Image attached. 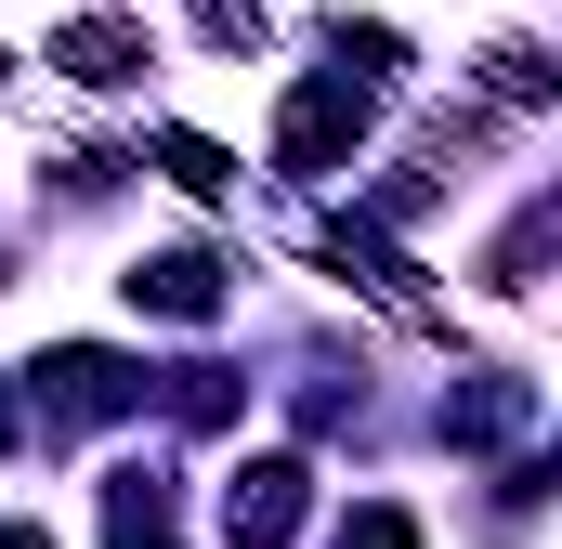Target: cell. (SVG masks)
Wrapping results in <instances>:
<instances>
[{
    "instance_id": "cell-1",
    "label": "cell",
    "mask_w": 562,
    "mask_h": 549,
    "mask_svg": "<svg viewBox=\"0 0 562 549\" xmlns=\"http://www.w3.org/2000/svg\"><path fill=\"white\" fill-rule=\"evenodd\" d=\"M353 144H367V92L327 66V79H301L276 105V170L288 183H327V170H353Z\"/></svg>"
},
{
    "instance_id": "cell-7",
    "label": "cell",
    "mask_w": 562,
    "mask_h": 549,
    "mask_svg": "<svg viewBox=\"0 0 562 549\" xmlns=\"http://www.w3.org/2000/svg\"><path fill=\"white\" fill-rule=\"evenodd\" d=\"M157 170H170L183 197H223V183H236V170H223V144H210V132H157Z\"/></svg>"
},
{
    "instance_id": "cell-8",
    "label": "cell",
    "mask_w": 562,
    "mask_h": 549,
    "mask_svg": "<svg viewBox=\"0 0 562 549\" xmlns=\"http://www.w3.org/2000/svg\"><path fill=\"white\" fill-rule=\"evenodd\" d=\"M550 223H562V210L537 197V210H524V223L497 236V262H484V274H497V288H537V262H550Z\"/></svg>"
},
{
    "instance_id": "cell-3",
    "label": "cell",
    "mask_w": 562,
    "mask_h": 549,
    "mask_svg": "<svg viewBox=\"0 0 562 549\" xmlns=\"http://www.w3.org/2000/svg\"><path fill=\"white\" fill-rule=\"evenodd\" d=\"M53 66L92 79V92H132L144 66H157V40H144L132 13H79V26H53Z\"/></svg>"
},
{
    "instance_id": "cell-12",
    "label": "cell",
    "mask_w": 562,
    "mask_h": 549,
    "mask_svg": "<svg viewBox=\"0 0 562 549\" xmlns=\"http://www.w3.org/2000/svg\"><path fill=\"white\" fill-rule=\"evenodd\" d=\"M119 549H170V524H119Z\"/></svg>"
},
{
    "instance_id": "cell-4",
    "label": "cell",
    "mask_w": 562,
    "mask_h": 549,
    "mask_svg": "<svg viewBox=\"0 0 562 549\" xmlns=\"http://www.w3.org/2000/svg\"><path fill=\"white\" fill-rule=\"evenodd\" d=\"M301 484H314L301 458H249V471L223 484V537H236V549H276L288 524H301Z\"/></svg>"
},
{
    "instance_id": "cell-9",
    "label": "cell",
    "mask_w": 562,
    "mask_h": 549,
    "mask_svg": "<svg viewBox=\"0 0 562 549\" xmlns=\"http://www.w3.org/2000/svg\"><path fill=\"white\" fill-rule=\"evenodd\" d=\"M327 549H419V511H393V497H367V511H340Z\"/></svg>"
},
{
    "instance_id": "cell-6",
    "label": "cell",
    "mask_w": 562,
    "mask_h": 549,
    "mask_svg": "<svg viewBox=\"0 0 562 549\" xmlns=\"http://www.w3.org/2000/svg\"><path fill=\"white\" fill-rule=\"evenodd\" d=\"M537 418V380H471V393H445V445H510Z\"/></svg>"
},
{
    "instance_id": "cell-5",
    "label": "cell",
    "mask_w": 562,
    "mask_h": 549,
    "mask_svg": "<svg viewBox=\"0 0 562 549\" xmlns=\"http://www.w3.org/2000/svg\"><path fill=\"white\" fill-rule=\"evenodd\" d=\"M119 288H132V314H183V327L223 314V262H210V249H157V262H132Z\"/></svg>"
},
{
    "instance_id": "cell-10",
    "label": "cell",
    "mask_w": 562,
    "mask_h": 549,
    "mask_svg": "<svg viewBox=\"0 0 562 549\" xmlns=\"http://www.w3.org/2000/svg\"><path fill=\"white\" fill-rule=\"evenodd\" d=\"M196 26H210V40H223V53H262V13H249V0H210V13H196Z\"/></svg>"
},
{
    "instance_id": "cell-2",
    "label": "cell",
    "mask_w": 562,
    "mask_h": 549,
    "mask_svg": "<svg viewBox=\"0 0 562 549\" xmlns=\"http://www.w3.org/2000/svg\"><path fill=\"white\" fill-rule=\"evenodd\" d=\"M26 380H40V418H53V432H92V418L144 406V367H119V354H92V340H66V354H40Z\"/></svg>"
},
{
    "instance_id": "cell-11",
    "label": "cell",
    "mask_w": 562,
    "mask_h": 549,
    "mask_svg": "<svg viewBox=\"0 0 562 549\" xmlns=\"http://www.w3.org/2000/svg\"><path fill=\"white\" fill-rule=\"evenodd\" d=\"M13 445H26V406H13V393H0V458H13Z\"/></svg>"
},
{
    "instance_id": "cell-13",
    "label": "cell",
    "mask_w": 562,
    "mask_h": 549,
    "mask_svg": "<svg viewBox=\"0 0 562 549\" xmlns=\"http://www.w3.org/2000/svg\"><path fill=\"white\" fill-rule=\"evenodd\" d=\"M0 549H53V537H40V524H0Z\"/></svg>"
}]
</instances>
